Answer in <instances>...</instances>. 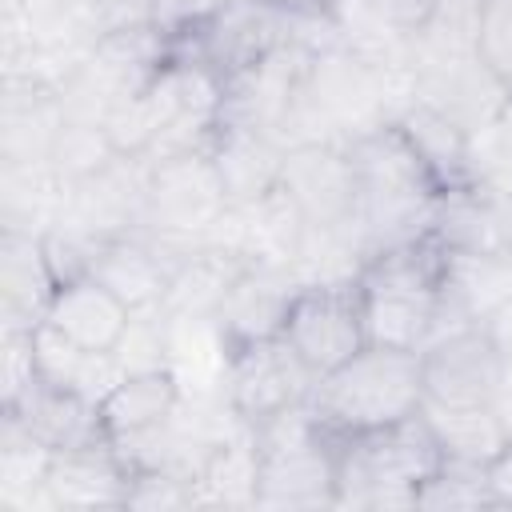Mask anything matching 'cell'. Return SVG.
<instances>
[{"mask_svg":"<svg viewBox=\"0 0 512 512\" xmlns=\"http://www.w3.org/2000/svg\"><path fill=\"white\" fill-rule=\"evenodd\" d=\"M348 156L356 168V220L364 228L368 252L416 240L432 228L440 188L396 124L356 136Z\"/></svg>","mask_w":512,"mask_h":512,"instance_id":"obj_1","label":"cell"},{"mask_svg":"<svg viewBox=\"0 0 512 512\" xmlns=\"http://www.w3.org/2000/svg\"><path fill=\"white\" fill-rule=\"evenodd\" d=\"M448 252L432 232L380 248L360 268V308L368 344L420 352L432 340L440 284H444Z\"/></svg>","mask_w":512,"mask_h":512,"instance_id":"obj_2","label":"cell"},{"mask_svg":"<svg viewBox=\"0 0 512 512\" xmlns=\"http://www.w3.org/2000/svg\"><path fill=\"white\" fill-rule=\"evenodd\" d=\"M444 452L420 412L340 436L336 448V508H416V492L440 468Z\"/></svg>","mask_w":512,"mask_h":512,"instance_id":"obj_3","label":"cell"},{"mask_svg":"<svg viewBox=\"0 0 512 512\" xmlns=\"http://www.w3.org/2000/svg\"><path fill=\"white\" fill-rule=\"evenodd\" d=\"M308 404L332 436H356L396 424L424 404L420 352L364 344L352 360L316 380Z\"/></svg>","mask_w":512,"mask_h":512,"instance_id":"obj_4","label":"cell"},{"mask_svg":"<svg viewBox=\"0 0 512 512\" xmlns=\"http://www.w3.org/2000/svg\"><path fill=\"white\" fill-rule=\"evenodd\" d=\"M256 432V508H336V448L312 404H296Z\"/></svg>","mask_w":512,"mask_h":512,"instance_id":"obj_5","label":"cell"},{"mask_svg":"<svg viewBox=\"0 0 512 512\" xmlns=\"http://www.w3.org/2000/svg\"><path fill=\"white\" fill-rule=\"evenodd\" d=\"M384 124H392V104L380 68L352 56L348 48L308 56L296 96V128L304 140L352 144L356 136Z\"/></svg>","mask_w":512,"mask_h":512,"instance_id":"obj_6","label":"cell"},{"mask_svg":"<svg viewBox=\"0 0 512 512\" xmlns=\"http://www.w3.org/2000/svg\"><path fill=\"white\" fill-rule=\"evenodd\" d=\"M228 208V192L212 164V152H176L164 160H148V196H144V228L176 264L196 252L208 228Z\"/></svg>","mask_w":512,"mask_h":512,"instance_id":"obj_7","label":"cell"},{"mask_svg":"<svg viewBox=\"0 0 512 512\" xmlns=\"http://www.w3.org/2000/svg\"><path fill=\"white\" fill-rule=\"evenodd\" d=\"M288 44V8L276 0H224L208 20L172 36V56L196 60L224 84Z\"/></svg>","mask_w":512,"mask_h":512,"instance_id":"obj_8","label":"cell"},{"mask_svg":"<svg viewBox=\"0 0 512 512\" xmlns=\"http://www.w3.org/2000/svg\"><path fill=\"white\" fill-rule=\"evenodd\" d=\"M316 380L320 376L288 348V340L272 336V340L228 348L224 400L248 428H260L264 420H272L296 404H308Z\"/></svg>","mask_w":512,"mask_h":512,"instance_id":"obj_9","label":"cell"},{"mask_svg":"<svg viewBox=\"0 0 512 512\" xmlns=\"http://www.w3.org/2000/svg\"><path fill=\"white\" fill-rule=\"evenodd\" d=\"M280 336L316 376L340 368L368 344L360 288L356 284H304L288 308Z\"/></svg>","mask_w":512,"mask_h":512,"instance_id":"obj_10","label":"cell"},{"mask_svg":"<svg viewBox=\"0 0 512 512\" xmlns=\"http://www.w3.org/2000/svg\"><path fill=\"white\" fill-rule=\"evenodd\" d=\"M512 88L480 60V52L416 56V100L456 120L468 136H480L508 104Z\"/></svg>","mask_w":512,"mask_h":512,"instance_id":"obj_11","label":"cell"},{"mask_svg":"<svg viewBox=\"0 0 512 512\" xmlns=\"http://www.w3.org/2000/svg\"><path fill=\"white\" fill-rule=\"evenodd\" d=\"M280 192L300 208L308 228H340L356 220V168L348 144L284 148Z\"/></svg>","mask_w":512,"mask_h":512,"instance_id":"obj_12","label":"cell"},{"mask_svg":"<svg viewBox=\"0 0 512 512\" xmlns=\"http://www.w3.org/2000/svg\"><path fill=\"white\" fill-rule=\"evenodd\" d=\"M144 196H148V160L116 156L104 172L64 188V212L56 224H68L96 240L140 232L144 228Z\"/></svg>","mask_w":512,"mask_h":512,"instance_id":"obj_13","label":"cell"},{"mask_svg":"<svg viewBox=\"0 0 512 512\" xmlns=\"http://www.w3.org/2000/svg\"><path fill=\"white\" fill-rule=\"evenodd\" d=\"M504 360L484 332V324L460 328L452 336L420 348L424 400L432 404H492Z\"/></svg>","mask_w":512,"mask_h":512,"instance_id":"obj_14","label":"cell"},{"mask_svg":"<svg viewBox=\"0 0 512 512\" xmlns=\"http://www.w3.org/2000/svg\"><path fill=\"white\" fill-rule=\"evenodd\" d=\"M300 288L304 284H300L292 264H248L232 280V288L224 292V300L212 316L224 344L240 348V344L280 336L284 320H288V308H292Z\"/></svg>","mask_w":512,"mask_h":512,"instance_id":"obj_15","label":"cell"},{"mask_svg":"<svg viewBox=\"0 0 512 512\" xmlns=\"http://www.w3.org/2000/svg\"><path fill=\"white\" fill-rule=\"evenodd\" d=\"M432 0H332L340 48L384 68L416 60V32L424 28Z\"/></svg>","mask_w":512,"mask_h":512,"instance_id":"obj_16","label":"cell"},{"mask_svg":"<svg viewBox=\"0 0 512 512\" xmlns=\"http://www.w3.org/2000/svg\"><path fill=\"white\" fill-rule=\"evenodd\" d=\"M132 468L112 440L60 448L48 460V500L52 512H96V508H124Z\"/></svg>","mask_w":512,"mask_h":512,"instance_id":"obj_17","label":"cell"},{"mask_svg":"<svg viewBox=\"0 0 512 512\" xmlns=\"http://www.w3.org/2000/svg\"><path fill=\"white\" fill-rule=\"evenodd\" d=\"M304 64L308 56H300L292 44H284L280 52H272L264 64L232 76L224 84V104H220V124L228 128H256V132H272L284 124L300 80H304Z\"/></svg>","mask_w":512,"mask_h":512,"instance_id":"obj_18","label":"cell"},{"mask_svg":"<svg viewBox=\"0 0 512 512\" xmlns=\"http://www.w3.org/2000/svg\"><path fill=\"white\" fill-rule=\"evenodd\" d=\"M60 92L32 76H4L0 92V164L48 160L56 132L64 128Z\"/></svg>","mask_w":512,"mask_h":512,"instance_id":"obj_19","label":"cell"},{"mask_svg":"<svg viewBox=\"0 0 512 512\" xmlns=\"http://www.w3.org/2000/svg\"><path fill=\"white\" fill-rule=\"evenodd\" d=\"M172 272H176V260L148 232H124V236L100 240L88 276L100 280L112 296H120L132 312H140V308L164 304Z\"/></svg>","mask_w":512,"mask_h":512,"instance_id":"obj_20","label":"cell"},{"mask_svg":"<svg viewBox=\"0 0 512 512\" xmlns=\"http://www.w3.org/2000/svg\"><path fill=\"white\" fill-rule=\"evenodd\" d=\"M56 288L40 236L0 232V328H40Z\"/></svg>","mask_w":512,"mask_h":512,"instance_id":"obj_21","label":"cell"},{"mask_svg":"<svg viewBox=\"0 0 512 512\" xmlns=\"http://www.w3.org/2000/svg\"><path fill=\"white\" fill-rule=\"evenodd\" d=\"M508 200L488 192L484 184H460L436 196L432 236L444 252H504Z\"/></svg>","mask_w":512,"mask_h":512,"instance_id":"obj_22","label":"cell"},{"mask_svg":"<svg viewBox=\"0 0 512 512\" xmlns=\"http://www.w3.org/2000/svg\"><path fill=\"white\" fill-rule=\"evenodd\" d=\"M184 392L168 368L156 372H124V380L104 396L100 416L112 444H132L140 436L160 432L180 412Z\"/></svg>","mask_w":512,"mask_h":512,"instance_id":"obj_23","label":"cell"},{"mask_svg":"<svg viewBox=\"0 0 512 512\" xmlns=\"http://www.w3.org/2000/svg\"><path fill=\"white\" fill-rule=\"evenodd\" d=\"M208 152H212V164L228 192V204H252L260 196H268L272 188H280L284 144L272 132L220 124Z\"/></svg>","mask_w":512,"mask_h":512,"instance_id":"obj_24","label":"cell"},{"mask_svg":"<svg viewBox=\"0 0 512 512\" xmlns=\"http://www.w3.org/2000/svg\"><path fill=\"white\" fill-rule=\"evenodd\" d=\"M32 352H36V372L44 384L76 392V396L96 400V404H104V396L124 380L116 352H92V348L68 340L52 324L32 328Z\"/></svg>","mask_w":512,"mask_h":512,"instance_id":"obj_25","label":"cell"},{"mask_svg":"<svg viewBox=\"0 0 512 512\" xmlns=\"http://www.w3.org/2000/svg\"><path fill=\"white\" fill-rule=\"evenodd\" d=\"M128 320H132V308L120 296H112L100 280L80 276V280L56 288L44 324L60 328L68 340H76L92 352H112L120 344Z\"/></svg>","mask_w":512,"mask_h":512,"instance_id":"obj_26","label":"cell"},{"mask_svg":"<svg viewBox=\"0 0 512 512\" xmlns=\"http://www.w3.org/2000/svg\"><path fill=\"white\" fill-rule=\"evenodd\" d=\"M0 412H12L20 424H28L52 452L108 440L104 416H100V404L96 400H84L76 392L52 388L44 380H36L12 408H0Z\"/></svg>","mask_w":512,"mask_h":512,"instance_id":"obj_27","label":"cell"},{"mask_svg":"<svg viewBox=\"0 0 512 512\" xmlns=\"http://www.w3.org/2000/svg\"><path fill=\"white\" fill-rule=\"evenodd\" d=\"M396 128L404 132V140L412 144V152L420 156V164L428 168V176L436 180L440 192L472 184V136L456 120H448L432 104L416 100L396 120Z\"/></svg>","mask_w":512,"mask_h":512,"instance_id":"obj_28","label":"cell"},{"mask_svg":"<svg viewBox=\"0 0 512 512\" xmlns=\"http://www.w3.org/2000/svg\"><path fill=\"white\" fill-rule=\"evenodd\" d=\"M52 448L20 424L12 412H0V508L4 512H52L44 476Z\"/></svg>","mask_w":512,"mask_h":512,"instance_id":"obj_29","label":"cell"},{"mask_svg":"<svg viewBox=\"0 0 512 512\" xmlns=\"http://www.w3.org/2000/svg\"><path fill=\"white\" fill-rule=\"evenodd\" d=\"M64 212V184L48 160L0 164V232L44 236Z\"/></svg>","mask_w":512,"mask_h":512,"instance_id":"obj_30","label":"cell"},{"mask_svg":"<svg viewBox=\"0 0 512 512\" xmlns=\"http://www.w3.org/2000/svg\"><path fill=\"white\" fill-rule=\"evenodd\" d=\"M244 268H248V260L200 244L196 252H188V256L176 264L172 284H168V296H164L160 308H164L168 316H216L224 292L232 288V280H236Z\"/></svg>","mask_w":512,"mask_h":512,"instance_id":"obj_31","label":"cell"},{"mask_svg":"<svg viewBox=\"0 0 512 512\" xmlns=\"http://www.w3.org/2000/svg\"><path fill=\"white\" fill-rule=\"evenodd\" d=\"M420 416L428 420V428L448 460L488 464L508 444V432L492 404H432V400H424Z\"/></svg>","mask_w":512,"mask_h":512,"instance_id":"obj_32","label":"cell"},{"mask_svg":"<svg viewBox=\"0 0 512 512\" xmlns=\"http://www.w3.org/2000/svg\"><path fill=\"white\" fill-rule=\"evenodd\" d=\"M256 432L240 428L228 440H220L196 476V508H256Z\"/></svg>","mask_w":512,"mask_h":512,"instance_id":"obj_33","label":"cell"},{"mask_svg":"<svg viewBox=\"0 0 512 512\" xmlns=\"http://www.w3.org/2000/svg\"><path fill=\"white\" fill-rule=\"evenodd\" d=\"M116 144L108 140L104 124H92V120H64V128L56 132V144L48 152V164L52 172L60 176L64 188L104 172L112 160H116Z\"/></svg>","mask_w":512,"mask_h":512,"instance_id":"obj_34","label":"cell"},{"mask_svg":"<svg viewBox=\"0 0 512 512\" xmlns=\"http://www.w3.org/2000/svg\"><path fill=\"white\" fill-rule=\"evenodd\" d=\"M416 508H496L488 492L484 464L472 460H440V468L416 492Z\"/></svg>","mask_w":512,"mask_h":512,"instance_id":"obj_35","label":"cell"},{"mask_svg":"<svg viewBox=\"0 0 512 512\" xmlns=\"http://www.w3.org/2000/svg\"><path fill=\"white\" fill-rule=\"evenodd\" d=\"M168 348H172V320L156 304V308L132 312L128 328L112 352L124 372H156V368H168Z\"/></svg>","mask_w":512,"mask_h":512,"instance_id":"obj_36","label":"cell"},{"mask_svg":"<svg viewBox=\"0 0 512 512\" xmlns=\"http://www.w3.org/2000/svg\"><path fill=\"white\" fill-rule=\"evenodd\" d=\"M124 508H140V512L196 508V484L172 468H132Z\"/></svg>","mask_w":512,"mask_h":512,"instance_id":"obj_37","label":"cell"},{"mask_svg":"<svg viewBox=\"0 0 512 512\" xmlns=\"http://www.w3.org/2000/svg\"><path fill=\"white\" fill-rule=\"evenodd\" d=\"M36 380L32 328H0V408H12Z\"/></svg>","mask_w":512,"mask_h":512,"instance_id":"obj_38","label":"cell"},{"mask_svg":"<svg viewBox=\"0 0 512 512\" xmlns=\"http://www.w3.org/2000/svg\"><path fill=\"white\" fill-rule=\"evenodd\" d=\"M476 52L512 88V0H484L476 16Z\"/></svg>","mask_w":512,"mask_h":512,"instance_id":"obj_39","label":"cell"},{"mask_svg":"<svg viewBox=\"0 0 512 512\" xmlns=\"http://www.w3.org/2000/svg\"><path fill=\"white\" fill-rule=\"evenodd\" d=\"M224 0H152V24L168 36H180L188 28H196L200 20H208Z\"/></svg>","mask_w":512,"mask_h":512,"instance_id":"obj_40","label":"cell"},{"mask_svg":"<svg viewBox=\"0 0 512 512\" xmlns=\"http://www.w3.org/2000/svg\"><path fill=\"white\" fill-rule=\"evenodd\" d=\"M484 472H488L492 504H496V508H512V440L484 464Z\"/></svg>","mask_w":512,"mask_h":512,"instance_id":"obj_41","label":"cell"},{"mask_svg":"<svg viewBox=\"0 0 512 512\" xmlns=\"http://www.w3.org/2000/svg\"><path fill=\"white\" fill-rule=\"evenodd\" d=\"M484 332L492 336V344H496L500 360H504V364H512V300H508L504 308H496V312L484 320Z\"/></svg>","mask_w":512,"mask_h":512,"instance_id":"obj_42","label":"cell"},{"mask_svg":"<svg viewBox=\"0 0 512 512\" xmlns=\"http://www.w3.org/2000/svg\"><path fill=\"white\" fill-rule=\"evenodd\" d=\"M492 408H496V416H500V424H504V432H508V440H512V364H504V372H500Z\"/></svg>","mask_w":512,"mask_h":512,"instance_id":"obj_43","label":"cell"},{"mask_svg":"<svg viewBox=\"0 0 512 512\" xmlns=\"http://www.w3.org/2000/svg\"><path fill=\"white\" fill-rule=\"evenodd\" d=\"M432 8H452V12H480L484 0H432Z\"/></svg>","mask_w":512,"mask_h":512,"instance_id":"obj_44","label":"cell"},{"mask_svg":"<svg viewBox=\"0 0 512 512\" xmlns=\"http://www.w3.org/2000/svg\"><path fill=\"white\" fill-rule=\"evenodd\" d=\"M280 8H288V12H296V8H328L332 0H276Z\"/></svg>","mask_w":512,"mask_h":512,"instance_id":"obj_45","label":"cell"},{"mask_svg":"<svg viewBox=\"0 0 512 512\" xmlns=\"http://www.w3.org/2000/svg\"><path fill=\"white\" fill-rule=\"evenodd\" d=\"M504 252L512 256V204H508V228H504Z\"/></svg>","mask_w":512,"mask_h":512,"instance_id":"obj_46","label":"cell"}]
</instances>
